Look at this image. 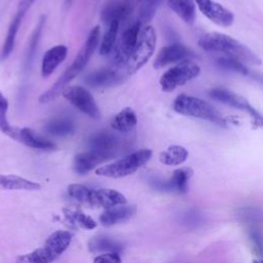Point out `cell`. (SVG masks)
<instances>
[{
	"label": "cell",
	"instance_id": "d6986e66",
	"mask_svg": "<svg viewBox=\"0 0 263 263\" xmlns=\"http://www.w3.org/2000/svg\"><path fill=\"white\" fill-rule=\"evenodd\" d=\"M108 159H110L109 156L97 151L89 150L87 152H82L74 157L73 170L79 175H85Z\"/></svg>",
	"mask_w": 263,
	"mask_h": 263
},
{
	"label": "cell",
	"instance_id": "ac0fdd59",
	"mask_svg": "<svg viewBox=\"0 0 263 263\" xmlns=\"http://www.w3.org/2000/svg\"><path fill=\"white\" fill-rule=\"evenodd\" d=\"M120 70L121 68L112 65L108 68H104L90 73L88 76H86L85 82L91 87L111 86L116 84L121 79Z\"/></svg>",
	"mask_w": 263,
	"mask_h": 263
},
{
	"label": "cell",
	"instance_id": "e0dca14e",
	"mask_svg": "<svg viewBox=\"0 0 263 263\" xmlns=\"http://www.w3.org/2000/svg\"><path fill=\"white\" fill-rule=\"evenodd\" d=\"M89 150L103 153L110 158L115 156L119 143L116 136L107 132H100L89 138Z\"/></svg>",
	"mask_w": 263,
	"mask_h": 263
},
{
	"label": "cell",
	"instance_id": "4dcf8cb0",
	"mask_svg": "<svg viewBox=\"0 0 263 263\" xmlns=\"http://www.w3.org/2000/svg\"><path fill=\"white\" fill-rule=\"evenodd\" d=\"M160 0H140L139 5V22L143 25L149 23L155 15Z\"/></svg>",
	"mask_w": 263,
	"mask_h": 263
},
{
	"label": "cell",
	"instance_id": "6da1fadb",
	"mask_svg": "<svg viewBox=\"0 0 263 263\" xmlns=\"http://www.w3.org/2000/svg\"><path fill=\"white\" fill-rule=\"evenodd\" d=\"M100 40V27L96 26L89 32L84 45L80 48L72 65L58 78V80L39 97L40 104H47L62 95L67 85L84 69L90 57L95 52Z\"/></svg>",
	"mask_w": 263,
	"mask_h": 263
},
{
	"label": "cell",
	"instance_id": "9a60e30c",
	"mask_svg": "<svg viewBox=\"0 0 263 263\" xmlns=\"http://www.w3.org/2000/svg\"><path fill=\"white\" fill-rule=\"evenodd\" d=\"M192 175L193 171L190 167L177 168L173 172V175L168 180L156 183V188L163 191L183 194L188 190V182Z\"/></svg>",
	"mask_w": 263,
	"mask_h": 263
},
{
	"label": "cell",
	"instance_id": "d6a6232c",
	"mask_svg": "<svg viewBox=\"0 0 263 263\" xmlns=\"http://www.w3.org/2000/svg\"><path fill=\"white\" fill-rule=\"evenodd\" d=\"M217 63L220 67H222L224 69L232 70V71H235V72L243 74V75L249 74V69L243 65V63H241L235 59L223 57V58H219L217 60Z\"/></svg>",
	"mask_w": 263,
	"mask_h": 263
},
{
	"label": "cell",
	"instance_id": "603a6c76",
	"mask_svg": "<svg viewBox=\"0 0 263 263\" xmlns=\"http://www.w3.org/2000/svg\"><path fill=\"white\" fill-rule=\"evenodd\" d=\"M0 188L5 190L36 191L41 188L37 182L15 175H0Z\"/></svg>",
	"mask_w": 263,
	"mask_h": 263
},
{
	"label": "cell",
	"instance_id": "cb8c5ba5",
	"mask_svg": "<svg viewBox=\"0 0 263 263\" xmlns=\"http://www.w3.org/2000/svg\"><path fill=\"white\" fill-rule=\"evenodd\" d=\"M138 123V117L130 107L120 110L111 120V127L119 133H128L133 130Z\"/></svg>",
	"mask_w": 263,
	"mask_h": 263
},
{
	"label": "cell",
	"instance_id": "f35d334b",
	"mask_svg": "<svg viewBox=\"0 0 263 263\" xmlns=\"http://www.w3.org/2000/svg\"><path fill=\"white\" fill-rule=\"evenodd\" d=\"M72 2V0H66V3H67V5H70V3Z\"/></svg>",
	"mask_w": 263,
	"mask_h": 263
},
{
	"label": "cell",
	"instance_id": "30bf717a",
	"mask_svg": "<svg viewBox=\"0 0 263 263\" xmlns=\"http://www.w3.org/2000/svg\"><path fill=\"white\" fill-rule=\"evenodd\" d=\"M210 97L216 101H219L227 106L234 107L236 109H240L253 118V121L256 125L261 126L262 124V117L260 113L252 107V105L242 97L228 90L225 88H213L210 90Z\"/></svg>",
	"mask_w": 263,
	"mask_h": 263
},
{
	"label": "cell",
	"instance_id": "8fae6325",
	"mask_svg": "<svg viewBox=\"0 0 263 263\" xmlns=\"http://www.w3.org/2000/svg\"><path fill=\"white\" fill-rule=\"evenodd\" d=\"M200 12L220 27H229L234 21L233 13L214 0H194Z\"/></svg>",
	"mask_w": 263,
	"mask_h": 263
},
{
	"label": "cell",
	"instance_id": "4fadbf2b",
	"mask_svg": "<svg viewBox=\"0 0 263 263\" xmlns=\"http://www.w3.org/2000/svg\"><path fill=\"white\" fill-rule=\"evenodd\" d=\"M126 198L120 192L113 189H89L88 197L86 200L87 205L103 208V209H111L113 206L125 204Z\"/></svg>",
	"mask_w": 263,
	"mask_h": 263
},
{
	"label": "cell",
	"instance_id": "9c48e42d",
	"mask_svg": "<svg viewBox=\"0 0 263 263\" xmlns=\"http://www.w3.org/2000/svg\"><path fill=\"white\" fill-rule=\"evenodd\" d=\"M141 27L142 24L139 21H137L122 33L120 41L117 47L115 48V55L112 65L121 69L122 67L126 66L127 61L138 41Z\"/></svg>",
	"mask_w": 263,
	"mask_h": 263
},
{
	"label": "cell",
	"instance_id": "ba28073f",
	"mask_svg": "<svg viewBox=\"0 0 263 263\" xmlns=\"http://www.w3.org/2000/svg\"><path fill=\"white\" fill-rule=\"evenodd\" d=\"M62 95L81 113L93 119H99L101 117L100 109L96 103V100L86 88L78 85L67 86L63 90Z\"/></svg>",
	"mask_w": 263,
	"mask_h": 263
},
{
	"label": "cell",
	"instance_id": "4316f807",
	"mask_svg": "<svg viewBox=\"0 0 263 263\" xmlns=\"http://www.w3.org/2000/svg\"><path fill=\"white\" fill-rule=\"evenodd\" d=\"M188 157V151L180 145H172L166 150L160 152L159 160L165 165H179Z\"/></svg>",
	"mask_w": 263,
	"mask_h": 263
},
{
	"label": "cell",
	"instance_id": "44dd1931",
	"mask_svg": "<svg viewBox=\"0 0 263 263\" xmlns=\"http://www.w3.org/2000/svg\"><path fill=\"white\" fill-rule=\"evenodd\" d=\"M27 11L28 10L23 7H20V6L17 7V10L9 24V27H8V30H7V33L5 36V40L3 42V45H2V48L0 51V61L6 60L12 52V50L14 48V44H15L16 34L18 32L22 21Z\"/></svg>",
	"mask_w": 263,
	"mask_h": 263
},
{
	"label": "cell",
	"instance_id": "d4e9b609",
	"mask_svg": "<svg viewBox=\"0 0 263 263\" xmlns=\"http://www.w3.org/2000/svg\"><path fill=\"white\" fill-rule=\"evenodd\" d=\"M167 5L186 24H193L196 15L194 0H167Z\"/></svg>",
	"mask_w": 263,
	"mask_h": 263
},
{
	"label": "cell",
	"instance_id": "7402d4cb",
	"mask_svg": "<svg viewBox=\"0 0 263 263\" xmlns=\"http://www.w3.org/2000/svg\"><path fill=\"white\" fill-rule=\"evenodd\" d=\"M68 54V48L66 45L59 44L49 48L42 58L41 75L46 78L50 76L60 64L66 59Z\"/></svg>",
	"mask_w": 263,
	"mask_h": 263
},
{
	"label": "cell",
	"instance_id": "f546056e",
	"mask_svg": "<svg viewBox=\"0 0 263 263\" xmlns=\"http://www.w3.org/2000/svg\"><path fill=\"white\" fill-rule=\"evenodd\" d=\"M64 212H65V217L70 222H72L73 224H75L79 227H82V228L88 229V230L97 227V222L92 218H90L89 216L85 215L84 213H82L80 211L66 209V210H64Z\"/></svg>",
	"mask_w": 263,
	"mask_h": 263
},
{
	"label": "cell",
	"instance_id": "1f68e13d",
	"mask_svg": "<svg viewBox=\"0 0 263 263\" xmlns=\"http://www.w3.org/2000/svg\"><path fill=\"white\" fill-rule=\"evenodd\" d=\"M44 23H45V15H42L39 18V22L37 23L36 28L34 29L33 33H32V36L30 38L29 44H28V48H27V52H26V63L27 64H29L32 61L33 57H34V53H35L38 41L40 39L42 28L44 26Z\"/></svg>",
	"mask_w": 263,
	"mask_h": 263
},
{
	"label": "cell",
	"instance_id": "5b68a950",
	"mask_svg": "<svg viewBox=\"0 0 263 263\" xmlns=\"http://www.w3.org/2000/svg\"><path fill=\"white\" fill-rule=\"evenodd\" d=\"M151 156V149H140L112 163L97 168L96 174L98 176L113 179L123 178L136 173L140 167H142L146 162L150 160Z\"/></svg>",
	"mask_w": 263,
	"mask_h": 263
},
{
	"label": "cell",
	"instance_id": "ffe728a7",
	"mask_svg": "<svg viewBox=\"0 0 263 263\" xmlns=\"http://www.w3.org/2000/svg\"><path fill=\"white\" fill-rule=\"evenodd\" d=\"M136 205L126 203L107 209L100 216V223L104 226H113L125 222L136 214Z\"/></svg>",
	"mask_w": 263,
	"mask_h": 263
},
{
	"label": "cell",
	"instance_id": "277c9868",
	"mask_svg": "<svg viewBox=\"0 0 263 263\" xmlns=\"http://www.w3.org/2000/svg\"><path fill=\"white\" fill-rule=\"evenodd\" d=\"M173 108L181 115L209 120L222 126L226 125V119L221 117L219 112L212 105L193 96L185 93L178 96L174 101Z\"/></svg>",
	"mask_w": 263,
	"mask_h": 263
},
{
	"label": "cell",
	"instance_id": "74e56055",
	"mask_svg": "<svg viewBox=\"0 0 263 263\" xmlns=\"http://www.w3.org/2000/svg\"><path fill=\"white\" fill-rule=\"evenodd\" d=\"M139 1H140V0H133V2H134V3H135V5H138V3H139Z\"/></svg>",
	"mask_w": 263,
	"mask_h": 263
},
{
	"label": "cell",
	"instance_id": "7c38bea8",
	"mask_svg": "<svg viewBox=\"0 0 263 263\" xmlns=\"http://www.w3.org/2000/svg\"><path fill=\"white\" fill-rule=\"evenodd\" d=\"M195 54L192 50L180 43H174L167 46L162 47L153 62V67L155 69L163 68L170 64L183 62L194 58Z\"/></svg>",
	"mask_w": 263,
	"mask_h": 263
},
{
	"label": "cell",
	"instance_id": "7a4b0ae2",
	"mask_svg": "<svg viewBox=\"0 0 263 263\" xmlns=\"http://www.w3.org/2000/svg\"><path fill=\"white\" fill-rule=\"evenodd\" d=\"M198 45L205 51L222 52L228 58L241 63L261 65V59L247 45L223 33L210 32L198 40Z\"/></svg>",
	"mask_w": 263,
	"mask_h": 263
},
{
	"label": "cell",
	"instance_id": "e575fe53",
	"mask_svg": "<svg viewBox=\"0 0 263 263\" xmlns=\"http://www.w3.org/2000/svg\"><path fill=\"white\" fill-rule=\"evenodd\" d=\"M67 192H68L69 196H71L75 200L85 204L87 197H88L89 188L84 185H81V184H70L67 188Z\"/></svg>",
	"mask_w": 263,
	"mask_h": 263
},
{
	"label": "cell",
	"instance_id": "8992f818",
	"mask_svg": "<svg viewBox=\"0 0 263 263\" xmlns=\"http://www.w3.org/2000/svg\"><path fill=\"white\" fill-rule=\"evenodd\" d=\"M156 46V33L152 26H146L140 31L136 46L127 61L126 73L133 75L138 72L153 55Z\"/></svg>",
	"mask_w": 263,
	"mask_h": 263
},
{
	"label": "cell",
	"instance_id": "484cf974",
	"mask_svg": "<svg viewBox=\"0 0 263 263\" xmlns=\"http://www.w3.org/2000/svg\"><path fill=\"white\" fill-rule=\"evenodd\" d=\"M88 250L91 253H118L122 250V246L110 237L97 236L88 241Z\"/></svg>",
	"mask_w": 263,
	"mask_h": 263
},
{
	"label": "cell",
	"instance_id": "8d00e7d4",
	"mask_svg": "<svg viewBox=\"0 0 263 263\" xmlns=\"http://www.w3.org/2000/svg\"><path fill=\"white\" fill-rule=\"evenodd\" d=\"M34 1H35V0H21L18 6H20V7H23V8H25V9L28 10V9L30 8V6L34 3Z\"/></svg>",
	"mask_w": 263,
	"mask_h": 263
},
{
	"label": "cell",
	"instance_id": "2e32d148",
	"mask_svg": "<svg viewBox=\"0 0 263 263\" xmlns=\"http://www.w3.org/2000/svg\"><path fill=\"white\" fill-rule=\"evenodd\" d=\"M135 6L133 0H112L105 5L102 11V20L108 25L112 22H118L120 24L121 21L129 15Z\"/></svg>",
	"mask_w": 263,
	"mask_h": 263
},
{
	"label": "cell",
	"instance_id": "ab89813d",
	"mask_svg": "<svg viewBox=\"0 0 263 263\" xmlns=\"http://www.w3.org/2000/svg\"><path fill=\"white\" fill-rule=\"evenodd\" d=\"M253 263H262L260 260H255V261H253Z\"/></svg>",
	"mask_w": 263,
	"mask_h": 263
},
{
	"label": "cell",
	"instance_id": "3957f363",
	"mask_svg": "<svg viewBox=\"0 0 263 263\" xmlns=\"http://www.w3.org/2000/svg\"><path fill=\"white\" fill-rule=\"evenodd\" d=\"M71 240L69 231L57 230L47 237L41 248L18 256L14 263H51L68 249Z\"/></svg>",
	"mask_w": 263,
	"mask_h": 263
},
{
	"label": "cell",
	"instance_id": "836d02e7",
	"mask_svg": "<svg viewBox=\"0 0 263 263\" xmlns=\"http://www.w3.org/2000/svg\"><path fill=\"white\" fill-rule=\"evenodd\" d=\"M7 111H8V101L4 97V95L0 91V130L9 136L12 130V127L7 119Z\"/></svg>",
	"mask_w": 263,
	"mask_h": 263
},
{
	"label": "cell",
	"instance_id": "83f0119b",
	"mask_svg": "<svg viewBox=\"0 0 263 263\" xmlns=\"http://www.w3.org/2000/svg\"><path fill=\"white\" fill-rule=\"evenodd\" d=\"M75 126L69 118H54L49 120L45 125V132L51 136L66 137L74 133Z\"/></svg>",
	"mask_w": 263,
	"mask_h": 263
},
{
	"label": "cell",
	"instance_id": "f1b7e54d",
	"mask_svg": "<svg viewBox=\"0 0 263 263\" xmlns=\"http://www.w3.org/2000/svg\"><path fill=\"white\" fill-rule=\"evenodd\" d=\"M118 28H119L118 22H112L111 24H109V27L105 32L100 45L101 55H108L114 49Z\"/></svg>",
	"mask_w": 263,
	"mask_h": 263
},
{
	"label": "cell",
	"instance_id": "5bb4252c",
	"mask_svg": "<svg viewBox=\"0 0 263 263\" xmlns=\"http://www.w3.org/2000/svg\"><path fill=\"white\" fill-rule=\"evenodd\" d=\"M8 137L28 146V147L34 148V149L46 150V151L57 149V146L53 142L38 135L35 130H33L29 127L18 128V127L13 126L12 130Z\"/></svg>",
	"mask_w": 263,
	"mask_h": 263
},
{
	"label": "cell",
	"instance_id": "d590c367",
	"mask_svg": "<svg viewBox=\"0 0 263 263\" xmlns=\"http://www.w3.org/2000/svg\"><path fill=\"white\" fill-rule=\"evenodd\" d=\"M93 263H122L118 253H103L95 257Z\"/></svg>",
	"mask_w": 263,
	"mask_h": 263
},
{
	"label": "cell",
	"instance_id": "52a82bcc",
	"mask_svg": "<svg viewBox=\"0 0 263 263\" xmlns=\"http://www.w3.org/2000/svg\"><path fill=\"white\" fill-rule=\"evenodd\" d=\"M199 73L200 67L196 63L186 60L165 71L159 79V84L163 91L171 92L178 86L184 85L188 81L197 77Z\"/></svg>",
	"mask_w": 263,
	"mask_h": 263
}]
</instances>
